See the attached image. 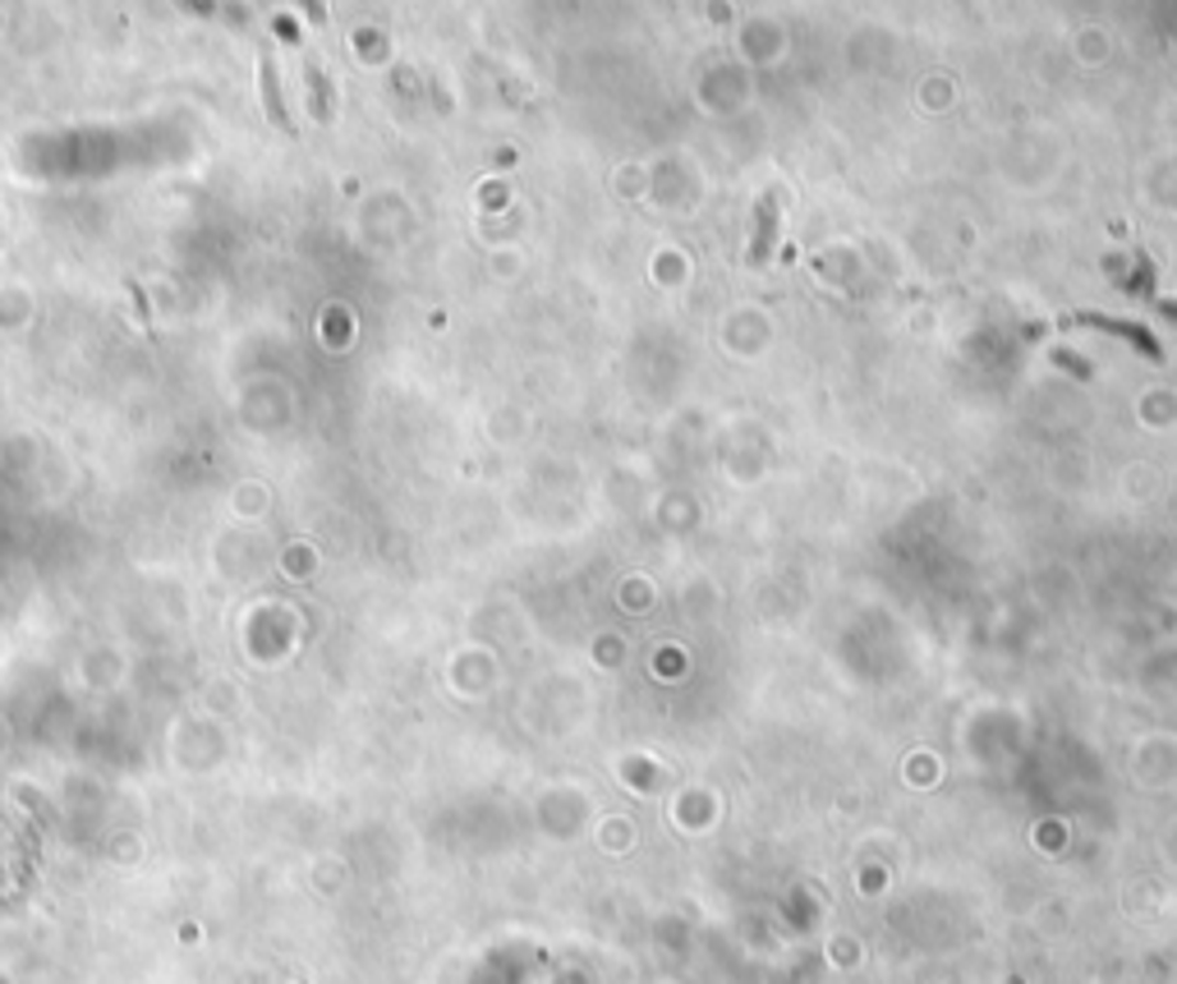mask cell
<instances>
[{
    "mask_svg": "<svg viewBox=\"0 0 1177 984\" xmlns=\"http://www.w3.org/2000/svg\"><path fill=\"white\" fill-rule=\"evenodd\" d=\"M304 6H308V14H318V6H313V0H304Z\"/></svg>",
    "mask_w": 1177,
    "mask_h": 984,
    "instance_id": "obj_1",
    "label": "cell"
}]
</instances>
